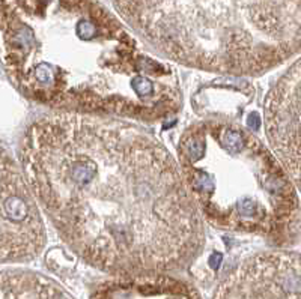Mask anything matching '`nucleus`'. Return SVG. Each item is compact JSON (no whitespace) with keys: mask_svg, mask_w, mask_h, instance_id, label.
I'll return each instance as SVG.
<instances>
[{"mask_svg":"<svg viewBox=\"0 0 301 299\" xmlns=\"http://www.w3.org/2000/svg\"><path fill=\"white\" fill-rule=\"evenodd\" d=\"M18 155L38 206L87 265L172 274L202 253L205 221L176 159L133 122L54 111L26 128Z\"/></svg>","mask_w":301,"mask_h":299,"instance_id":"1","label":"nucleus"},{"mask_svg":"<svg viewBox=\"0 0 301 299\" xmlns=\"http://www.w3.org/2000/svg\"><path fill=\"white\" fill-rule=\"evenodd\" d=\"M0 299H74L50 277L26 269L0 271Z\"/></svg>","mask_w":301,"mask_h":299,"instance_id":"9","label":"nucleus"},{"mask_svg":"<svg viewBox=\"0 0 301 299\" xmlns=\"http://www.w3.org/2000/svg\"><path fill=\"white\" fill-rule=\"evenodd\" d=\"M125 23L164 59L262 76L300 51L301 0H115Z\"/></svg>","mask_w":301,"mask_h":299,"instance_id":"3","label":"nucleus"},{"mask_svg":"<svg viewBox=\"0 0 301 299\" xmlns=\"http://www.w3.org/2000/svg\"><path fill=\"white\" fill-rule=\"evenodd\" d=\"M178 165L203 221L289 245L300 236L297 186L253 133L229 120H202L179 137Z\"/></svg>","mask_w":301,"mask_h":299,"instance_id":"4","label":"nucleus"},{"mask_svg":"<svg viewBox=\"0 0 301 299\" xmlns=\"http://www.w3.org/2000/svg\"><path fill=\"white\" fill-rule=\"evenodd\" d=\"M265 136L270 151L300 186V60L281 76L265 98Z\"/></svg>","mask_w":301,"mask_h":299,"instance_id":"7","label":"nucleus"},{"mask_svg":"<svg viewBox=\"0 0 301 299\" xmlns=\"http://www.w3.org/2000/svg\"><path fill=\"white\" fill-rule=\"evenodd\" d=\"M41 209L22 167L0 146V263H22L45 247Z\"/></svg>","mask_w":301,"mask_h":299,"instance_id":"5","label":"nucleus"},{"mask_svg":"<svg viewBox=\"0 0 301 299\" xmlns=\"http://www.w3.org/2000/svg\"><path fill=\"white\" fill-rule=\"evenodd\" d=\"M89 299H202L199 290L171 274L113 275Z\"/></svg>","mask_w":301,"mask_h":299,"instance_id":"8","label":"nucleus"},{"mask_svg":"<svg viewBox=\"0 0 301 299\" xmlns=\"http://www.w3.org/2000/svg\"><path fill=\"white\" fill-rule=\"evenodd\" d=\"M213 299H301L297 251H262L242 260L226 275Z\"/></svg>","mask_w":301,"mask_h":299,"instance_id":"6","label":"nucleus"},{"mask_svg":"<svg viewBox=\"0 0 301 299\" xmlns=\"http://www.w3.org/2000/svg\"><path fill=\"white\" fill-rule=\"evenodd\" d=\"M0 62L54 111L158 122L182 107L176 69L100 0H0Z\"/></svg>","mask_w":301,"mask_h":299,"instance_id":"2","label":"nucleus"}]
</instances>
